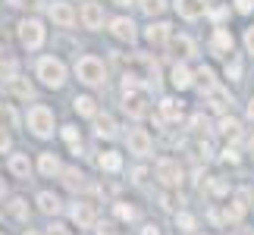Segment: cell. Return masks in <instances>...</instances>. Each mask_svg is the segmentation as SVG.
Instances as JSON below:
<instances>
[{
	"mask_svg": "<svg viewBox=\"0 0 254 235\" xmlns=\"http://www.w3.org/2000/svg\"><path fill=\"white\" fill-rule=\"evenodd\" d=\"M123 107H126V113H129L132 119L148 116V88L138 85L129 75H126V82H123Z\"/></svg>",
	"mask_w": 254,
	"mask_h": 235,
	"instance_id": "6da1fadb",
	"label": "cell"
},
{
	"mask_svg": "<svg viewBox=\"0 0 254 235\" xmlns=\"http://www.w3.org/2000/svg\"><path fill=\"white\" fill-rule=\"evenodd\" d=\"M28 129H32V135H38V138H51L54 135V110L44 104H35L32 110H28Z\"/></svg>",
	"mask_w": 254,
	"mask_h": 235,
	"instance_id": "7a4b0ae2",
	"label": "cell"
},
{
	"mask_svg": "<svg viewBox=\"0 0 254 235\" xmlns=\"http://www.w3.org/2000/svg\"><path fill=\"white\" fill-rule=\"evenodd\" d=\"M38 78H41L47 88H63V82H66L63 60H57V57H41V60H38Z\"/></svg>",
	"mask_w": 254,
	"mask_h": 235,
	"instance_id": "3957f363",
	"label": "cell"
},
{
	"mask_svg": "<svg viewBox=\"0 0 254 235\" xmlns=\"http://www.w3.org/2000/svg\"><path fill=\"white\" fill-rule=\"evenodd\" d=\"M75 75H79V82H85V85H104V78H107V69H104V63L97 60V57H82L79 63H75Z\"/></svg>",
	"mask_w": 254,
	"mask_h": 235,
	"instance_id": "277c9868",
	"label": "cell"
},
{
	"mask_svg": "<svg viewBox=\"0 0 254 235\" xmlns=\"http://www.w3.org/2000/svg\"><path fill=\"white\" fill-rule=\"evenodd\" d=\"M19 41H22V47H28V51H38V47L44 44V22L41 19H22V22H19Z\"/></svg>",
	"mask_w": 254,
	"mask_h": 235,
	"instance_id": "5b68a950",
	"label": "cell"
},
{
	"mask_svg": "<svg viewBox=\"0 0 254 235\" xmlns=\"http://www.w3.org/2000/svg\"><path fill=\"white\" fill-rule=\"evenodd\" d=\"M126 144H129V154H135V157H148L151 148H154L151 135L144 132V129H132V132H129V138H126Z\"/></svg>",
	"mask_w": 254,
	"mask_h": 235,
	"instance_id": "8992f818",
	"label": "cell"
},
{
	"mask_svg": "<svg viewBox=\"0 0 254 235\" xmlns=\"http://www.w3.org/2000/svg\"><path fill=\"white\" fill-rule=\"evenodd\" d=\"M69 217H72V223H79L82 229H88V226H94L97 210H94V204H88V201H75L69 207Z\"/></svg>",
	"mask_w": 254,
	"mask_h": 235,
	"instance_id": "52a82bcc",
	"label": "cell"
},
{
	"mask_svg": "<svg viewBox=\"0 0 254 235\" xmlns=\"http://www.w3.org/2000/svg\"><path fill=\"white\" fill-rule=\"evenodd\" d=\"M157 179L163 185H170V188H176V185L182 182V166L176 163V160H160L157 163Z\"/></svg>",
	"mask_w": 254,
	"mask_h": 235,
	"instance_id": "ba28073f",
	"label": "cell"
},
{
	"mask_svg": "<svg viewBox=\"0 0 254 235\" xmlns=\"http://www.w3.org/2000/svg\"><path fill=\"white\" fill-rule=\"evenodd\" d=\"M47 16H51L57 25H63V28H69V25L75 22V13H72V6H69V3H63V0H57V3H51V6H47Z\"/></svg>",
	"mask_w": 254,
	"mask_h": 235,
	"instance_id": "9c48e42d",
	"label": "cell"
},
{
	"mask_svg": "<svg viewBox=\"0 0 254 235\" xmlns=\"http://www.w3.org/2000/svg\"><path fill=\"white\" fill-rule=\"evenodd\" d=\"M82 22H85V28H101V25H104V9H101V3L85 0V6H82Z\"/></svg>",
	"mask_w": 254,
	"mask_h": 235,
	"instance_id": "30bf717a",
	"label": "cell"
},
{
	"mask_svg": "<svg viewBox=\"0 0 254 235\" xmlns=\"http://www.w3.org/2000/svg\"><path fill=\"white\" fill-rule=\"evenodd\" d=\"M144 38H148L151 44H167L173 38V25L170 22H151L148 28H144Z\"/></svg>",
	"mask_w": 254,
	"mask_h": 235,
	"instance_id": "8fae6325",
	"label": "cell"
},
{
	"mask_svg": "<svg viewBox=\"0 0 254 235\" xmlns=\"http://www.w3.org/2000/svg\"><path fill=\"white\" fill-rule=\"evenodd\" d=\"M110 32L120 38V41H135V35H138V32H135V22H132V19H126V16L113 19V22H110Z\"/></svg>",
	"mask_w": 254,
	"mask_h": 235,
	"instance_id": "7c38bea8",
	"label": "cell"
},
{
	"mask_svg": "<svg viewBox=\"0 0 254 235\" xmlns=\"http://www.w3.org/2000/svg\"><path fill=\"white\" fill-rule=\"evenodd\" d=\"M182 101H176V97H163L160 101V119H167V122H179L182 119Z\"/></svg>",
	"mask_w": 254,
	"mask_h": 235,
	"instance_id": "4fadbf2b",
	"label": "cell"
},
{
	"mask_svg": "<svg viewBox=\"0 0 254 235\" xmlns=\"http://www.w3.org/2000/svg\"><path fill=\"white\" fill-rule=\"evenodd\" d=\"M170 82L179 88V91H185V88H191V85H194V75H191L189 66L176 63V66H173V72H170Z\"/></svg>",
	"mask_w": 254,
	"mask_h": 235,
	"instance_id": "5bb4252c",
	"label": "cell"
},
{
	"mask_svg": "<svg viewBox=\"0 0 254 235\" xmlns=\"http://www.w3.org/2000/svg\"><path fill=\"white\" fill-rule=\"evenodd\" d=\"M9 173H13L16 179H28V176H32V160H28V154H13L9 157Z\"/></svg>",
	"mask_w": 254,
	"mask_h": 235,
	"instance_id": "9a60e30c",
	"label": "cell"
},
{
	"mask_svg": "<svg viewBox=\"0 0 254 235\" xmlns=\"http://www.w3.org/2000/svg\"><path fill=\"white\" fill-rule=\"evenodd\" d=\"M38 170H41L47 179H51V176H60V173H63V166H60V160H57L54 151H44L41 157H38Z\"/></svg>",
	"mask_w": 254,
	"mask_h": 235,
	"instance_id": "2e32d148",
	"label": "cell"
},
{
	"mask_svg": "<svg viewBox=\"0 0 254 235\" xmlns=\"http://www.w3.org/2000/svg\"><path fill=\"white\" fill-rule=\"evenodd\" d=\"M207 101H210V110L213 113H226L229 107H232V97L223 91V88H210V91H207Z\"/></svg>",
	"mask_w": 254,
	"mask_h": 235,
	"instance_id": "e0dca14e",
	"label": "cell"
},
{
	"mask_svg": "<svg viewBox=\"0 0 254 235\" xmlns=\"http://www.w3.org/2000/svg\"><path fill=\"white\" fill-rule=\"evenodd\" d=\"M94 135H97V138H113V135H116V122H113V116L97 113V116H94Z\"/></svg>",
	"mask_w": 254,
	"mask_h": 235,
	"instance_id": "ac0fdd59",
	"label": "cell"
},
{
	"mask_svg": "<svg viewBox=\"0 0 254 235\" xmlns=\"http://www.w3.org/2000/svg\"><path fill=\"white\" fill-rule=\"evenodd\" d=\"M176 9H179L182 19H191V22H194V19L204 13V3H201V0H176Z\"/></svg>",
	"mask_w": 254,
	"mask_h": 235,
	"instance_id": "d6986e66",
	"label": "cell"
},
{
	"mask_svg": "<svg viewBox=\"0 0 254 235\" xmlns=\"http://www.w3.org/2000/svg\"><path fill=\"white\" fill-rule=\"evenodd\" d=\"M210 47H213L217 54H232V35L226 32V28H217V32H213Z\"/></svg>",
	"mask_w": 254,
	"mask_h": 235,
	"instance_id": "ffe728a7",
	"label": "cell"
},
{
	"mask_svg": "<svg viewBox=\"0 0 254 235\" xmlns=\"http://www.w3.org/2000/svg\"><path fill=\"white\" fill-rule=\"evenodd\" d=\"M38 210L41 213H57L60 210V198H57L54 191H41L38 194Z\"/></svg>",
	"mask_w": 254,
	"mask_h": 235,
	"instance_id": "44dd1931",
	"label": "cell"
},
{
	"mask_svg": "<svg viewBox=\"0 0 254 235\" xmlns=\"http://www.w3.org/2000/svg\"><path fill=\"white\" fill-rule=\"evenodd\" d=\"M97 163H101V170H104V173H120V170H123V157L116 154V151L101 154V160H97Z\"/></svg>",
	"mask_w": 254,
	"mask_h": 235,
	"instance_id": "7402d4cb",
	"label": "cell"
},
{
	"mask_svg": "<svg viewBox=\"0 0 254 235\" xmlns=\"http://www.w3.org/2000/svg\"><path fill=\"white\" fill-rule=\"evenodd\" d=\"M9 91H13L19 101H32L35 97V88L25 82V78H13V82H9Z\"/></svg>",
	"mask_w": 254,
	"mask_h": 235,
	"instance_id": "603a6c76",
	"label": "cell"
},
{
	"mask_svg": "<svg viewBox=\"0 0 254 235\" xmlns=\"http://www.w3.org/2000/svg\"><path fill=\"white\" fill-rule=\"evenodd\" d=\"M72 107H75V113L79 116H97V107H94V97H88V94H82V97H75L72 101Z\"/></svg>",
	"mask_w": 254,
	"mask_h": 235,
	"instance_id": "cb8c5ba5",
	"label": "cell"
},
{
	"mask_svg": "<svg viewBox=\"0 0 254 235\" xmlns=\"http://www.w3.org/2000/svg\"><path fill=\"white\" fill-rule=\"evenodd\" d=\"M220 132L226 135V138H239L242 125H239V119H232V116H223V119H220Z\"/></svg>",
	"mask_w": 254,
	"mask_h": 235,
	"instance_id": "d4e9b609",
	"label": "cell"
},
{
	"mask_svg": "<svg viewBox=\"0 0 254 235\" xmlns=\"http://www.w3.org/2000/svg\"><path fill=\"white\" fill-rule=\"evenodd\" d=\"M173 47H176V51H179L182 57H194V41H191L189 35H179V38L173 41Z\"/></svg>",
	"mask_w": 254,
	"mask_h": 235,
	"instance_id": "484cf974",
	"label": "cell"
},
{
	"mask_svg": "<svg viewBox=\"0 0 254 235\" xmlns=\"http://www.w3.org/2000/svg\"><path fill=\"white\" fill-rule=\"evenodd\" d=\"M138 6H141V9H144L148 16H160L163 9H167V0H141Z\"/></svg>",
	"mask_w": 254,
	"mask_h": 235,
	"instance_id": "4316f807",
	"label": "cell"
},
{
	"mask_svg": "<svg viewBox=\"0 0 254 235\" xmlns=\"http://www.w3.org/2000/svg\"><path fill=\"white\" fill-rule=\"evenodd\" d=\"M242 217H245V204H242V201L226 204V220H229V223H239Z\"/></svg>",
	"mask_w": 254,
	"mask_h": 235,
	"instance_id": "83f0119b",
	"label": "cell"
},
{
	"mask_svg": "<svg viewBox=\"0 0 254 235\" xmlns=\"http://www.w3.org/2000/svg\"><path fill=\"white\" fill-rule=\"evenodd\" d=\"M63 182L69 185V188H82V185H85V176H82L79 170H66V173H63Z\"/></svg>",
	"mask_w": 254,
	"mask_h": 235,
	"instance_id": "f1b7e54d",
	"label": "cell"
},
{
	"mask_svg": "<svg viewBox=\"0 0 254 235\" xmlns=\"http://www.w3.org/2000/svg\"><path fill=\"white\" fill-rule=\"evenodd\" d=\"M116 217H120V220H129V223H132V220H138V210H135L132 204H123V201H120V204H116Z\"/></svg>",
	"mask_w": 254,
	"mask_h": 235,
	"instance_id": "f546056e",
	"label": "cell"
},
{
	"mask_svg": "<svg viewBox=\"0 0 254 235\" xmlns=\"http://www.w3.org/2000/svg\"><path fill=\"white\" fill-rule=\"evenodd\" d=\"M176 226H179V232H191L194 229V217L191 213H176Z\"/></svg>",
	"mask_w": 254,
	"mask_h": 235,
	"instance_id": "4dcf8cb0",
	"label": "cell"
},
{
	"mask_svg": "<svg viewBox=\"0 0 254 235\" xmlns=\"http://www.w3.org/2000/svg\"><path fill=\"white\" fill-rule=\"evenodd\" d=\"M25 210H28V204L22 198H13V201H9V213H13L16 220H25Z\"/></svg>",
	"mask_w": 254,
	"mask_h": 235,
	"instance_id": "1f68e13d",
	"label": "cell"
},
{
	"mask_svg": "<svg viewBox=\"0 0 254 235\" xmlns=\"http://www.w3.org/2000/svg\"><path fill=\"white\" fill-rule=\"evenodd\" d=\"M0 78H3V82H13V78H19V75H16V63H13V60L0 63Z\"/></svg>",
	"mask_w": 254,
	"mask_h": 235,
	"instance_id": "d6a6232c",
	"label": "cell"
},
{
	"mask_svg": "<svg viewBox=\"0 0 254 235\" xmlns=\"http://www.w3.org/2000/svg\"><path fill=\"white\" fill-rule=\"evenodd\" d=\"M198 78H201V85L207 88V91H210V88H217V85H213V69H207V66L198 69Z\"/></svg>",
	"mask_w": 254,
	"mask_h": 235,
	"instance_id": "836d02e7",
	"label": "cell"
},
{
	"mask_svg": "<svg viewBox=\"0 0 254 235\" xmlns=\"http://www.w3.org/2000/svg\"><path fill=\"white\" fill-rule=\"evenodd\" d=\"M210 191H213V194H226V191H229L226 179H220V176H213V179H210Z\"/></svg>",
	"mask_w": 254,
	"mask_h": 235,
	"instance_id": "e575fe53",
	"label": "cell"
},
{
	"mask_svg": "<svg viewBox=\"0 0 254 235\" xmlns=\"http://www.w3.org/2000/svg\"><path fill=\"white\" fill-rule=\"evenodd\" d=\"M63 138L75 148V144H79V129H75V125H63Z\"/></svg>",
	"mask_w": 254,
	"mask_h": 235,
	"instance_id": "d590c367",
	"label": "cell"
},
{
	"mask_svg": "<svg viewBox=\"0 0 254 235\" xmlns=\"http://www.w3.org/2000/svg\"><path fill=\"white\" fill-rule=\"evenodd\" d=\"M226 75L229 78H239L242 75V60H239V57H232V63L226 66Z\"/></svg>",
	"mask_w": 254,
	"mask_h": 235,
	"instance_id": "8d00e7d4",
	"label": "cell"
},
{
	"mask_svg": "<svg viewBox=\"0 0 254 235\" xmlns=\"http://www.w3.org/2000/svg\"><path fill=\"white\" fill-rule=\"evenodd\" d=\"M9 144H13V138H9V132L3 129V125H0V154L9 151Z\"/></svg>",
	"mask_w": 254,
	"mask_h": 235,
	"instance_id": "74e56055",
	"label": "cell"
},
{
	"mask_svg": "<svg viewBox=\"0 0 254 235\" xmlns=\"http://www.w3.org/2000/svg\"><path fill=\"white\" fill-rule=\"evenodd\" d=\"M236 9H239V13H254V0H236Z\"/></svg>",
	"mask_w": 254,
	"mask_h": 235,
	"instance_id": "f35d334b",
	"label": "cell"
},
{
	"mask_svg": "<svg viewBox=\"0 0 254 235\" xmlns=\"http://www.w3.org/2000/svg\"><path fill=\"white\" fill-rule=\"evenodd\" d=\"M9 6H25V9H35V6H41V0H9Z\"/></svg>",
	"mask_w": 254,
	"mask_h": 235,
	"instance_id": "ab89813d",
	"label": "cell"
},
{
	"mask_svg": "<svg viewBox=\"0 0 254 235\" xmlns=\"http://www.w3.org/2000/svg\"><path fill=\"white\" fill-rule=\"evenodd\" d=\"M47 235H69V229H66L63 223H51V226H47Z\"/></svg>",
	"mask_w": 254,
	"mask_h": 235,
	"instance_id": "60d3db41",
	"label": "cell"
},
{
	"mask_svg": "<svg viewBox=\"0 0 254 235\" xmlns=\"http://www.w3.org/2000/svg\"><path fill=\"white\" fill-rule=\"evenodd\" d=\"M226 16H229V9H226V6H217V9H210V19H213V22H223Z\"/></svg>",
	"mask_w": 254,
	"mask_h": 235,
	"instance_id": "b9f144b4",
	"label": "cell"
},
{
	"mask_svg": "<svg viewBox=\"0 0 254 235\" xmlns=\"http://www.w3.org/2000/svg\"><path fill=\"white\" fill-rule=\"evenodd\" d=\"M223 160H226V163H239V151L236 148H226V151H223Z\"/></svg>",
	"mask_w": 254,
	"mask_h": 235,
	"instance_id": "7bdbcfd3",
	"label": "cell"
},
{
	"mask_svg": "<svg viewBox=\"0 0 254 235\" xmlns=\"http://www.w3.org/2000/svg\"><path fill=\"white\" fill-rule=\"evenodd\" d=\"M245 47H248V54H254V28L245 32Z\"/></svg>",
	"mask_w": 254,
	"mask_h": 235,
	"instance_id": "ee69618b",
	"label": "cell"
},
{
	"mask_svg": "<svg viewBox=\"0 0 254 235\" xmlns=\"http://www.w3.org/2000/svg\"><path fill=\"white\" fill-rule=\"evenodd\" d=\"M97 235H120V232H116V226H110V223H104V226L97 229Z\"/></svg>",
	"mask_w": 254,
	"mask_h": 235,
	"instance_id": "f6af8a7d",
	"label": "cell"
},
{
	"mask_svg": "<svg viewBox=\"0 0 254 235\" xmlns=\"http://www.w3.org/2000/svg\"><path fill=\"white\" fill-rule=\"evenodd\" d=\"M141 235H160V232H157V226H144Z\"/></svg>",
	"mask_w": 254,
	"mask_h": 235,
	"instance_id": "bcb514c9",
	"label": "cell"
},
{
	"mask_svg": "<svg viewBox=\"0 0 254 235\" xmlns=\"http://www.w3.org/2000/svg\"><path fill=\"white\" fill-rule=\"evenodd\" d=\"M248 116H251V119H254V97H251V101H248Z\"/></svg>",
	"mask_w": 254,
	"mask_h": 235,
	"instance_id": "7dc6e473",
	"label": "cell"
},
{
	"mask_svg": "<svg viewBox=\"0 0 254 235\" xmlns=\"http://www.w3.org/2000/svg\"><path fill=\"white\" fill-rule=\"evenodd\" d=\"M113 3H120V6H129V3H132V0H113Z\"/></svg>",
	"mask_w": 254,
	"mask_h": 235,
	"instance_id": "c3c4849f",
	"label": "cell"
},
{
	"mask_svg": "<svg viewBox=\"0 0 254 235\" xmlns=\"http://www.w3.org/2000/svg\"><path fill=\"white\" fill-rule=\"evenodd\" d=\"M3 191H6V182H3V179H0V198H3Z\"/></svg>",
	"mask_w": 254,
	"mask_h": 235,
	"instance_id": "681fc988",
	"label": "cell"
},
{
	"mask_svg": "<svg viewBox=\"0 0 254 235\" xmlns=\"http://www.w3.org/2000/svg\"><path fill=\"white\" fill-rule=\"evenodd\" d=\"M232 235H254V232H245V229H239V232H232Z\"/></svg>",
	"mask_w": 254,
	"mask_h": 235,
	"instance_id": "f907efd6",
	"label": "cell"
},
{
	"mask_svg": "<svg viewBox=\"0 0 254 235\" xmlns=\"http://www.w3.org/2000/svg\"><path fill=\"white\" fill-rule=\"evenodd\" d=\"M25 235H41V232H32V229H28V232H25Z\"/></svg>",
	"mask_w": 254,
	"mask_h": 235,
	"instance_id": "816d5d0a",
	"label": "cell"
},
{
	"mask_svg": "<svg viewBox=\"0 0 254 235\" xmlns=\"http://www.w3.org/2000/svg\"><path fill=\"white\" fill-rule=\"evenodd\" d=\"M251 154H254V138H251Z\"/></svg>",
	"mask_w": 254,
	"mask_h": 235,
	"instance_id": "f5cc1de1",
	"label": "cell"
},
{
	"mask_svg": "<svg viewBox=\"0 0 254 235\" xmlns=\"http://www.w3.org/2000/svg\"><path fill=\"white\" fill-rule=\"evenodd\" d=\"M201 3H210V0H201Z\"/></svg>",
	"mask_w": 254,
	"mask_h": 235,
	"instance_id": "db71d44e",
	"label": "cell"
},
{
	"mask_svg": "<svg viewBox=\"0 0 254 235\" xmlns=\"http://www.w3.org/2000/svg\"><path fill=\"white\" fill-rule=\"evenodd\" d=\"M0 235H3V232H0Z\"/></svg>",
	"mask_w": 254,
	"mask_h": 235,
	"instance_id": "11a10c76",
	"label": "cell"
}]
</instances>
